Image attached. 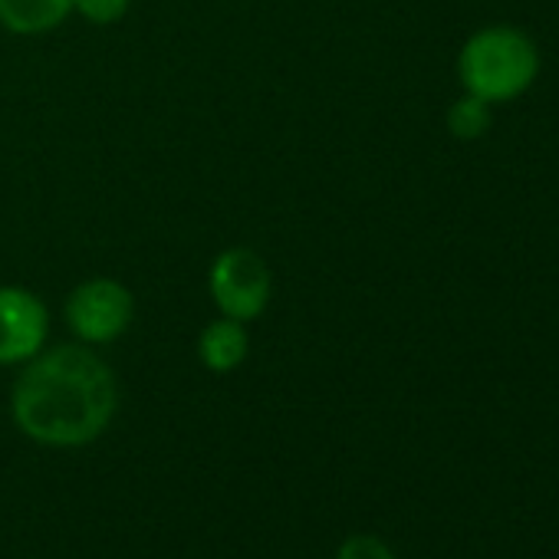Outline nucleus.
Instances as JSON below:
<instances>
[{
    "label": "nucleus",
    "instance_id": "nucleus-8",
    "mask_svg": "<svg viewBox=\"0 0 559 559\" xmlns=\"http://www.w3.org/2000/svg\"><path fill=\"white\" fill-rule=\"evenodd\" d=\"M490 103H484V99H477V96H464V99H457L454 106H451V112H448V129L457 135V139H464V142H471V139H480L487 129H490Z\"/></svg>",
    "mask_w": 559,
    "mask_h": 559
},
{
    "label": "nucleus",
    "instance_id": "nucleus-4",
    "mask_svg": "<svg viewBox=\"0 0 559 559\" xmlns=\"http://www.w3.org/2000/svg\"><path fill=\"white\" fill-rule=\"evenodd\" d=\"M135 317L132 294L119 284V280H90V284L76 287L67 300V323L76 333V340L90 346H103L119 340Z\"/></svg>",
    "mask_w": 559,
    "mask_h": 559
},
{
    "label": "nucleus",
    "instance_id": "nucleus-3",
    "mask_svg": "<svg viewBox=\"0 0 559 559\" xmlns=\"http://www.w3.org/2000/svg\"><path fill=\"white\" fill-rule=\"evenodd\" d=\"M207 284H211V300L217 304V310L237 323L257 320L270 304V270L247 247L224 250L211 266Z\"/></svg>",
    "mask_w": 559,
    "mask_h": 559
},
{
    "label": "nucleus",
    "instance_id": "nucleus-2",
    "mask_svg": "<svg viewBox=\"0 0 559 559\" xmlns=\"http://www.w3.org/2000/svg\"><path fill=\"white\" fill-rule=\"evenodd\" d=\"M539 73V53L533 40L513 27H487L474 34L461 57L457 76L464 90L484 103H507L530 90Z\"/></svg>",
    "mask_w": 559,
    "mask_h": 559
},
{
    "label": "nucleus",
    "instance_id": "nucleus-6",
    "mask_svg": "<svg viewBox=\"0 0 559 559\" xmlns=\"http://www.w3.org/2000/svg\"><path fill=\"white\" fill-rule=\"evenodd\" d=\"M247 330L237 320H214L211 326H204L201 340H198V356L201 366L214 376H227L234 372L243 359H247Z\"/></svg>",
    "mask_w": 559,
    "mask_h": 559
},
{
    "label": "nucleus",
    "instance_id": "nucleus-10",
    "mask_svg": "<svg viewBox=\"0 0 559 559\" xmlns=\"http://www.w3.org/2000/svg\"><path fill=\"white\" fill-rule=\"evenodd\" d=\"M73 11L93 24H116L129 11V0H73Z\"/></svg>",
    "mask_w": 559,
    "mask_h": 559
},
{
    "label": "nucleus",
    "instance_id": "nucleus-5",
    "mask_svg": "<svg viewBox=\"0 0 559 559\" xmlns=\"http://www.w3.org/2000/svg\"><path fill=\"white\" fill-rule=\"evenodd\" d=\"M50 333V317L40 297L24 287H0V366L31 362Z\"/></svg>",
    "mask_w": 559,
    "mask_h": 559
},
{
    "label": "nucleus",
    "instance_id": "nucleus-7",
    "mask_svg": "<svg viewBox=\"0 0 559 559\" xmlns=\"http://www.w3.org/2000/svg\"><path fill=\"white\" fill-rule=\"evenodd\" d=\"M73 11V0H0V24L11 34L34 37L60 27Z\"/></svg>",
    "mask_w": 559,
    "mask_h": 559
},
{
    "label": "nucleus",
    "instance_id": "nucleus-9",
    "mask_svg": "<svg viewBox=\"0 0 559 559\" xmlns=\"http://www.w3.org/2000/svg\"><path fill=\"white\" fill-rule=\"evenodd\" d=\"M336 559H395V552H392L379 536L359 533V536H349V539L336 549Z\"/></svg>",
    "mask_w": 559,
    "mask_h": 559
},
{
    "label": "nucleus",
    "instance_id": "nucleus-1",
    "mask_svg": "<svg viewBox=\"0 0 559 559\" xmlns=\"http://www.w3.org/2000/svg\"><path fill=\"white\" fill-rule=\"evenodd\" d=\"M119 408L112 369L86 346L37 353L14 382L11 412L17 428L47 448L93 444Z\"/></svg>",
    "mask_w": 559,
    "mask_h": 559
}]
</instances>
